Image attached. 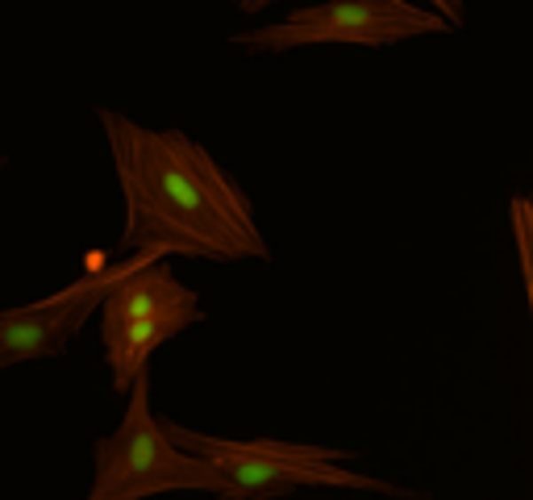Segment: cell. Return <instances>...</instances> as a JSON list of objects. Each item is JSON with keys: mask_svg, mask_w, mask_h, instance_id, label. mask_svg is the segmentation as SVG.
<instances>
[{"mask_svg": "<svg viewBox=\"0 0 533 500\" xmlns=\"http://www.w3.org/2000/svg\"><path fill=\"white\" fill-rule=\"evenodd\" d=\"M196 305H200V297L188 284H179L176 271L167 267V258H154L113 288L109 305H105V321H142V317L196 309Z\"/></svg>", "mask_w": 533, "mask_h": 500, "instance_id": "7", "label": "cell"}, {"mask_svg": "<svg viewBox=\"0 0 533 500\" xmlns=\"http://www.w3.org/2000/svg\"><path fill=\"white\" fill-rule=\"evenodd\" d=\"M529 201H533V196H529Z\"/></svg>", "mask_w": 533, "mask_h": 500, "instance_id": "9", "label": "cell"}, {"mask_svg": "<svg viewBox=\"0 0 533 500\" xmlns=\"http://www.w3.org/2000/svg\"><path fill=\"white\" fill-rule=\"evenodd\" d=\"M508 217H513L517 267H521V284H525V300H529V321H533V201H529V196H513V204H508Z\"/></svg>", "mask_w": 533, "mask_h": 500, "instance_id": "8", "label": "cell"}, {"mask_svg": "<svg viewBox=\"0 0 533 500\" xmlns=\"http://www.w3.org/2000/svg\"><path fill=\"white\" fill-rule=\"evenodd\" d=\"M125 201L121 250L159 258L247 263L271 258L255 209L217 159L184 130H151L96 105Z\"/></svg>", "mask_w": 533, "mask_h": 500, "instance_id": "1", "label": "cell"}, {"mask_svg": "<svg viewBox=\"0 0 533 500\" xmlns=\"http://www.w3.org/2000/svg\"><path fill=\"white\" fill-rule=\"evenodd\" d=\"M442 29L446 21L434 9H417L409 0H355L296 9L287 21L230 34V42L247 54H284L296 46H392Z\"/></svg>", "mask_w": 533, "mask_h": 500, "instance_id": "4", "label": "cell"}, {"mask_svg": "<svg viewBox=\"0 0 533 500\" xmlns=\"http://www.w3.org/2000/svg\"><path fill=\"white\" fill-rule=\"evenodd\" d=\"M159 255H134L109 267H96L88 275H80L75 284H67L63 292L21 309H9L0 317V367H17L26 359H55L80 338V329L88 325L96 309L105 313L113 288L129 280L134 271H142L146 263H154Z\"/></svg>", "mask_w": 533, "mask_h": 500, "instance_id": "5", "label": "cell"}, {"mask_svg": "<svg viewBox=\"0 0 533 500\" xmlns=\"http://www.w3.org/2000/svg\"><path fill=\"white\" fill-rule=\"evenodd\" d=\"M163 430L184 450L208 459L230 480V500H279L296 488H355V492H375V496L425 500L421 488H404L380 475L342 467L355 459V450L304 447V442H279V438H217V433L188 430L171 417H163Z\"/></svg>", "mask_w": 533, "mask_h": 500, "instance_id": "2", "label": "cell"}, {"mask_svg": "<svg viewBox=\"0 0 533 500\" xmlns=\"http://www.w3.org/2000/svg\"><path fill=\"white\" fill-rule=\"evenodd\" d=\"M92 488L83 500H146L159 492H208L230 500V480L208 459L184 450L151 409V371L134 384L121 425L92 447Z\"/></svg>", "mask_w": 533, "mask_h": 500, "instance_id": "3", "label": "cell"}, {"mask_svg": "<svg viewBox=\"0 0 533 500\" xmlns=\"http://www.w3.org/2000/svg\"><path fill=\"white\" fill-rule=\"evenodd\" d=\"M205 321V309H176L159 313V317H142V321H100V342H105V363L113 376V393H134V384L146 376L151 354L171 342L176 334Z\"/></svg>", "mask_w": 533, "mask_h": 500, "instance_id": "6", "label": "cell"}]
</instances>
